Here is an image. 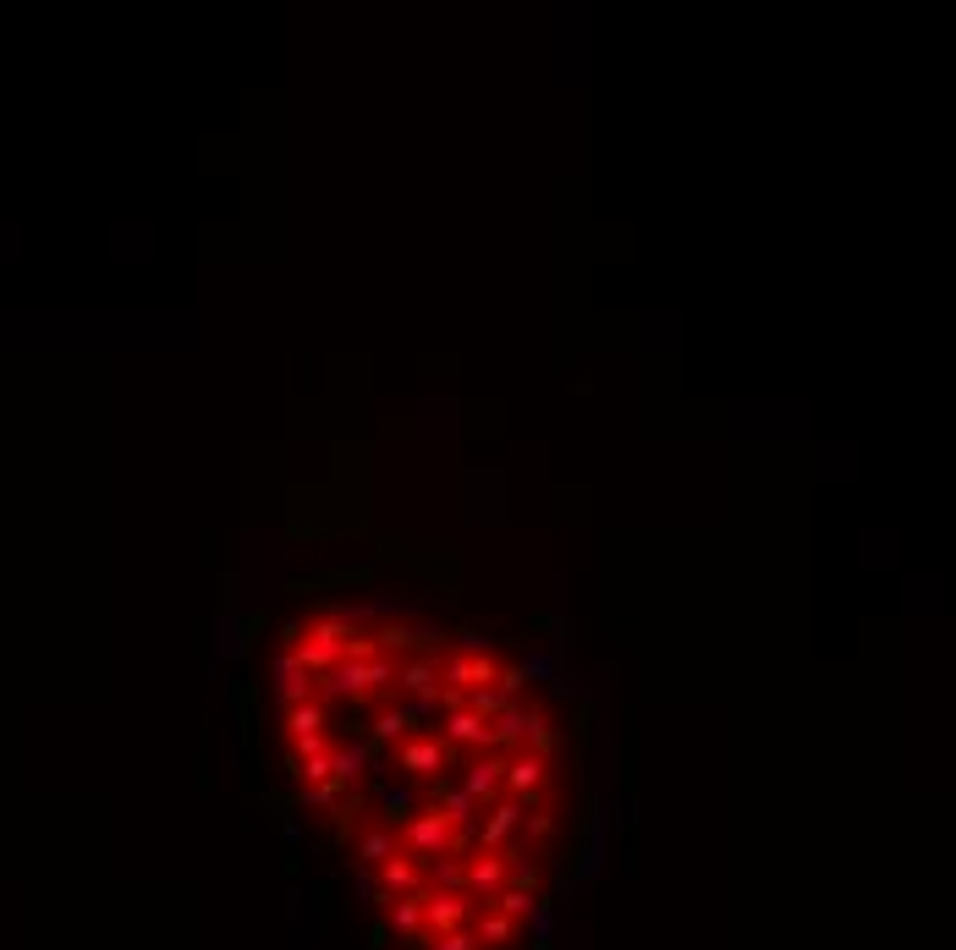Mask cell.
<instances>
[{
	"label": "cell",
	"mask_w": 956,
	"mask_h": 950,
	"mask_svg": "<svg viewBox=\"0 0 956 950\" xmlns=\"http://www.w3.org/2000/svg\"><path fill=\"white\" fill-rule=\"evenodd\" d=\"M506 879H511V863H506V852H474L468 857V896H474V907H489L500 890H506Z\"/></svg>",
	"instance_id": "7"
},
{
	"label": "cell",
	"mask_w": 956,
	"mask_h": 950,
	"mask_svg": "<svg viewBox=\"0 0 956 950\" xmlns=\"http://www.w3.org/2000/svg\"><path fill=\"white\" fill-rule=\"evenodd\" d=\"M374 643H380V654H391V648H418V627H407V622L374 627Z\"/></svg>",
	"instance_id": "22"
},
{
	"label": "cell",
	"mask_w": 956,
	"mask_h": 950,
	"mask_svg": "<svg viewBox=\"0 0 956 950\" xmlns=\"http://www.w3.org/2000/svg\"><path fill=\"white\" fill-rule=\"evenodd\" d=\"M550 835H555V813H528V818H522V835H517V841L528 846V841H550Z\"/></svg>",
	"instance_id": "25"
},
{
	"label": "cell",
	"mask_w": 956,
	"mask_h": 950,
	"mask_svg": "<svg viewBox=\"0 0 956 950\" xmlns=\"http://www.w3.org/2000/svg\"><path fill=\"white\" fill-rule=\"evenodd\" d=\"M396 835H402V852H407V857H418V863L429 868L435 857H446L451 824H446V813H440V807H429V802H424V807H418V813H413V818L396 829Z\"/></svg>",
	"instance_id": "3"
},
{
	"label": "cell",
	"mask_w": 956,
	"mask_h": 950,
	"mask_svg": "<svg viewBox=\"0 0 956 950\" xmlns=\"http://www.w3.org/2000/svg\"><path fill=\"white\" fill-rule=\"evenodd\" d=\"M270 681H276V703H281V709H298V703L314 698V676H309L292 654H276V676H270Z\"/></svg>",
	"instance_id": "10"
},
{
	"label": "cell",
	"mask_w": 956,
	"mask_h": 950,
	"mask_svg": "<svg viewBox=\"0 0 956 950\" xmlns=\"http://www.w3.org/2000/svg\"><path fill=\"white\" fill-rule=\"evenodd\" d=\"M463 759L440 742V731L435 737H424V731H413L402 748H396V770L413 781V786H435V781H446V770H457Z\"/></svg>",
	"instance_id": "2"
},
{
	"label": "cell",
	"mask_w": 956,
	"mask_h": 950,
	"mask_svg": "<svg viewBox=\"0 0 956 950\" xmlns=\"http://www.w3.org/2000/svg\"><path fill=\"white\" fill-rule=\"evenodd\" d=\"M474 935L484 950H511L517 940H522V923L517 918H506V912H495V907H478L474 912Z\"/></svg>",
	"instance_id": "12"
},
{
	"label": "cell",
	"mask_w": 956,
	"mask_h": 950,
	"mask_svg": "<svg viewBox=\"0 0 956 950\" xmlns=\"http://www.w3.org/2000/svg\"><path fill=\"white\" fill-rule=\"evenodd\" d=\"M522 731H528V709H522V703H506V709L489 720V748L511 759V753L522 748Z\"/></svg>",
	"instance_id": "15"
},
{
	"label": "cell",
	"mask_w": 956,
	"mask_h": 950,
	"mask_svg": "<svg viewBox=\"0 0 956 950\" xmlns=\"http://www.w3.org/2000/svg\"><path fill=\"white\" fill-rule=\"evenodd\" d=\"M396 852H402V835H396L391 824H368V829L357 835V852H352V863L374 874V868H380V863H391Z\"/></svg>",
	"instance_id": "11"
},
{
	"label": "cell",
	"mask_w": 956,
	"mask_h": 950,
	"mask_svg": "<svg viewBox=\"0 0 956 950\" xmlns=\"http://www.w3.org/2000/svg\"><path fill=\"white\" fill-rule=\"evenodd\" d=\"M506 703H511V698H500V687H474V692H468V709H474L478 720H495Z\"/></svg>",
	"instance_id": "24"
},
{
	"label": "cell",
	"mask_w": 956,
	"mask_h": 950,
	"mask_svg": "<svg viewBox=\"0 0 956 950\" xmlns=\"http://www.w3.org/2000/svg\"><path fill=\"white\" fill-rule=\"evenodd\" d=\"M407 737H413V720H407L402 709H380V714L368 720V737H363V742H368L374 753H385V748H402Z\"/></svg>",
	"instance_id": "17"
},
{
	"label": "cell",
	"mask_w": 956,
	"mask_h": 950,
	"mask_svg": "<svg viewBox=\"0 0 956 950\" xmlns=\"http://www.w3.org/2000/svg\"><path fill=\"white\" fill-rule=\"evenodd\" d=\"M474 912H478L474 896H463V890H424V935H429V940L468 929Z\"/></svg>",
	"instance_id": "6"
},
{
	"label": "cell",
	"mask_w": 956,
	"mask_h": 950,
	"mask_svg": "<svg viewBox=\"0 0 956 950\" xmlns=\"http://www.w3.org/2000/svg\"><path fill=\"white\" fill-rule=\"evenodd\" d=\"M522 818H528V807L517 802V796H495L489 807H484V818H478V852H506L517 835H522Z\"/></svg>",
	"instance_id": "5"
},
{
	"label": "cell",
	"mask_w": 956,
	"mask_h": 950,
	"mask_svg": "<svg viewBox=\"0 0 956 950\" xmlns=\"http://www.w3.org/2000/svg\"><path fill=\"white\" fill-rule=\"evenodd\" d=\"M396 687H402L407 698H440V659L413 654V659L396 670Z\"/></svg>",
	"instance_id": "13"
},
{
	"label": "cell",
	"mask_w": 956,
	"mask_h": 950,
	"mask_svg": "<svg viewBox=\"0 0 956 950\" xmlns=\"http://www.w3.org/2000/svg\"><path fill=\"white\" fill-rule=\"evenodd\" d=\"M495 676H500L495 654H451V659H440V681L446 687H463V692L495 687Z\"/></svg>",
	"instance_id": "8"
},
{
	"label": "cell",
	"mask_w": 956,
	"mask_h": 950,
	"mask_svg": "<svg viewBox=\"0 0 956 950\" xmlns=\"http://www.w3.org/2000/svg\"><path fill=\"white\" fill-rule=\"evenodd\" d=\"M335 742H341V737H330V731H314V737H298V742L287 748V764H303V759H319V753H335Z\"/></svg>",
	"instance_id": "21"
},
{
	"label": "cell",
	"mask_w": 956,
	"mask_h": 950,
	"mask_svg": "<svg viewBox=\"0 0 956 950\" xmlns=\"http://www.w3.org/2000/svg\"><path fill=\"white\" fill-rule=\"evenodd\" d=\"M495 687H500V698H511V703H517V698H522V687H528V676H522V665H506V670L495 676Z\"/></svg>",
	"instance_id": "27"
},
{
	"label": "cell",
	"mask_w": 956,
	"mask_h": 950,
	"mask_svg": "<svg viewBox=\"0 0 956 950\" xmlns=\"http://www.w3.org/2000/svg\"><path fill=\"white\" fill-rule=\"evenodd\" d=\"M341 659H352V665H368V659H380V643H374V633L363 627V633H352L346 643H341Z\"/></svg>",
	"instance_id": "23"
},
{
	"label": "cell",
	"mask_w": 956,
	"mask_h": 950,
	"mask_svg": "<svg viewBox=\"0 0 956 950\" xmlns=\"http://www.w3.org/2000/svg\"><path fill=\"white\" fill-rule=\"evenodd\" d=\"M346 796V786L341 781H319V786H303V802L309 807H330V802H341Z\"/></svg>",
	"instance_id": "26"
},
{
	"label": "cell",
	"mask_w": 956,
	"mask_h": 950,
	"mask_svg": "<svg viewBox=\"0 0 956 950\" xmlns=\"http://www.w3.org/2000/svg\"><path fill=\"white\" fill-rule=\"evenodd\" d=\"M429 950H484V946H478L474 923H468V929H457V935H440V940H435Z\"/></svg>",
	"instance_id": "29"
},
{
	"label": "cell",
	"mask_w": 956,
	"mask_h": 950,
	"mask_svg": "<svg viewBox=\"0 0 956 950\" xmlns=\"http://www.w3.org/2000/svg\"><path fill=\"white\" fill-rule=\"evenodd\" d=\"M385 929H391L396 940L413 946V940L424 935V890H418V896H396V901L385 907Z\"/></svg>",
	"instance_id": "16"
},
{
	"label": "cell",
	"mask_w": 956,
	"mask_h": 950,
	"mask_svg": "<svg viewBox=\"0 0 956 950\" xmlns=\"http://www.w3.org/2000/svg\"><path fill=\"white\" fill-rule=\"evenodd\" d=\"M522 748H528L533 759H544V764H555L567 742H561V731H555V725L544 720V709H528V731H522Z\"/></svg>",
	"instance_id": "18"
},
{
	"label": "cell",
	"mask_w": 956,
	"mask_h": 950,
	"mask_svg": "<svg viewBox=\"0 0 956 950\" xmlns=\"http://www.w3.org/2000/svg\"><path fill=\"white\" fill-rule=\"evenodd\" d=\"M495 648V637L484 633V627H468V633H457V654H489Z\"/></svg>",
	"instance_id": "28"
},
{
	"label": "cell",
	"mask_w": 956,
	"mask_h": 950,
	"mask_svg": "<svg viewBox=\"0 0 956 950\" xmlns=\"http://www.w3.org/2000/svg\"><path fill=\"white\" fill-rule=\"evenodd\" d=\"M374 796H380V807H385V824L391 829H402L418 807H424V792L407 781V786H385V781H374Z\"/></svg>",
	"instance_id": "14"
},
{
	"label": "cell",
	"mask_w": 956,
	"mask_h": 950,
	"mask_svg": "<svg viewBox=\"0 0 956 950\" xmlns=\"http://www.w3.org/2000/svg\"><path fill=\"white\" fill-rule=\"evenodd\" d=\"M489 907H495V912H506V918H517V923L528 929V918L539 912V896H533V890H517V885H506V890H500V896H495Z\"/></svg>",
	"instance_id": "20"
},
{
	"label": "cell",
	"mask_w": 956,
	"mask_h": 950,
	"mask_svg": "<svg viewBox=\"0 0 956 950\" xmlns=\"http://www.w3.org/2000/svg\"><path fill=\"white\" fill-rule=\"evenodd\" d=\"M506 753H474V759H463L457 764V786L474 796L478 807H489L495 796H506Z\"/></svg>",
	"instance_id": "4"
},
{
	"label": "cell",
	"mask_w": 956,
	"mask_h": 950,
	"mask_svg": "<svg viewBox=\"0 0 956 950\" xmlns=\"http://www.w3.org/2000/svg\"><path fill=\"white\" fill-rule=\"evenodd\" d=\"M374 879H380V896H418V890H429V879H424V863L418 857H407V852H396L391 863H380L374 868Z\"/></svg>",
	"instance_id": "9"
},
{
	"label": "cell",
	"mask_w": 956,
	"mask_h": 950,
	"mask_svg": "<svg viewBox=\"0 0 956 950\" xmlns=\"http://www.w3.org/2000/svg\"><path fill=\"white\" fill-rule=\"evenodd\" d=\"M385 687H396V665H391L385 654L368 659V665L341 659V665H330L324 676H314V703H357V698H374V692H385Z\"/></svg>",
	"instance_id": "1"
},
{
	"label": "cell",
	"mask_w": 956,
	"mask_h": 950,
	"mask_svg": "<svg viewBox=\"0 0 956 950\" xmlns=\"http://www.w3.org/2000/svg\"><path fill=\"white\" fill-rule=\"evenodd\" d=\"M281 725H287V742H298V737H314V731H324V703H298V709H281Z\"/></svg>",
	"instance_id": "19"
}]
</instances>
